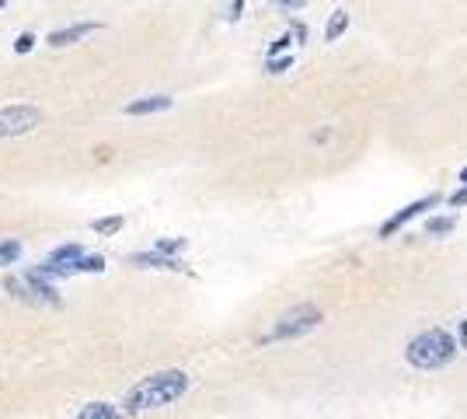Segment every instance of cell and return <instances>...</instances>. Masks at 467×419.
<instances>
[{"label": "cell", "instance_id": "7c38bea8", "mask_svg": "<svg viewBox=\"0 0 467 419\" xmlns=\"http://www.w3.org/2000/svg\"><path fill=\"white\" fill-rule=\"evenodd\" d=\"M349 32V11H331V18H328V25H324V42H338L342 35Z\"/></svg>", "mask_w": 467, "mask_h": 419}, {"label": "cell", "instance_id": "52a82bcc", "mask_svg": "<svg viewBox=\"0 0 467 419\" xmlns=\"http://www.w3.org/2000/svg\"><path fill=\"white\" fill-rule=\"evenodd\" d=\"M98 28H101L98 21H81V25H70V28H56V32H49L46 42H49L53 49H63V46H74L77 39L91 35V32H98Z\"/></svg>", "mask_w": 467, "mask_h": 419}, {"label": "cell", "instance_id": "603a6c76", "mask_svg": "<svg viewBox=\"0 0 467 419\" xmlns=\"http://www.w3.org/2000/svg\"><path fill=\"white\" fill-rule=\"evenodd\" d=\"M241 14H244V0H230V7H227V18H230V21H237Z\"/></svg>", "mask_w": 467, "mask_h": 419}, {"label": "cell", "instance_id": "ac0fdd59", "mask_svg": "<svg viewBox=\"0 0 467 419\" xmlns=\"http://www.w3.org/2000/svg\"><path fill=\"white\" fill-rule=\"evenodd\" d=\"M289 67H293V56H289V53H282V56H269V60H265V70H269V74H286Z\"/></svg>", "mask_w": 467, "mask_h": 419}, {"label": "cell", "instance_id": "f1b7e54d", "mask_svg": "<svg viewBox=\"0 0 467 419\" xmlns=\"http://www.w3.org/2000/svg\"><path fill=\"white\" fill-rule=\"evenodd\" d=\"M0 7H4V0H0Z\"/></svg>", "mask_w": 467, "mask_h": 419}, {"label": "cell", "instance_id": "e0dca14e", "mask_svg": "<svg viewBox=\"0 0 467 419\" xmlns=\"http://www.w3.org/2000/svg\"><path fill=\"white\" fill-rule=\"evenodd\" d=\"M185 248H188L185 238H161L154 252H161V255H171V259H178V255H182Z\"/></svg>", "mask_w": 467, "mask_h": 419}, {"label": "cell", "instance_id": "4316f807", "mask_svg": "<svg viewBox=\"0 0 467 419\" xmlns=\"http://www.w3.org/2000/svg\"><path fill=\"white\" fill-rule=\"evenodd\" d=\"M461 346H464V349H467V318H464V321H461Z\"/></svg>", "mask_w": 467, "mask_h": 419}, {"label": "cell", "instance_id": "7402d4cb", "mask_svg": "<svg viewBox=\"0 0 467 419\" xmlns=\"http://www.w3.org/2000/svg\"><path fill=\"white\" fill-rule=\"evenodd\" d=\"M447 203H450V207H454V210L467 207V186H461V189H457L454 196H447Z\"/></svg>", "mask_w": 467, "mask_h": 419}, {"label": "cell", "instance_id": "7a4b0ae2", "mask_svg": "<svg viewBox=\"0 0 467 419\" xmlns=\"http://www.w3.org/2000/svg\"><path fill=\"white\" fill-rule=\"evenodd\" d=\"M457 356V342L447 328H426L404 346V360L419 370H436Z\"/></svg>", "mask_w": 467, "mask_h": 419}, {"label": "cell", "instance_id": "277c9868", "mask_svg": "<svg viewBox=\"0 0 467 419\" xmlns=\"http://www.w3.org/2000/svg\"><path fill=\"white\" fill-rule=\"evenodd\" d=\"M42 122V112L35 105H7L0 108V140L4 136H25Z\"/></svg>", "mask_w": 467, "mask_h": 419}, {"label": "cell", "instance_id": "2e32d148", "mask_svg": "<svg viewBox=\"0 0 467 419\" xmlns=\"http://www.w3.org/2000/svg\"><path fill=\"white\" fill-rule=\"evenodd\" d=\"M18 259H21V241H18V238L0 241V266H14Z\"/></svg>", "mask_w": 467, "mask_h": 419}, {"label": "cell", "instance_id": "ba28073f", "mask_svg": "<svg viewBox=\"0 0 467 419\" xmlns=\"http://www.w3.org/2000/svg\"><path fill=\"white\" fill-rule=\"evenodd\" d=\"M25 283H28V290L35 294V301H46V304H60V290L49 283V276H42L39 269H28L25 273Z\"/></svg>", "mask_w": 467, "mask_h": 419}, {"label": "cell", "instance_id": "d4e9b609", "mask_svg": "<svg viewBox=\"0 0 467 419\" xmlns=\"http://www.w3.org/2000/svg\"><path fill=\"white\" fill-rule=\"evenodd\" d=\"M331 136H335V129H317V133H314V143H328Z\"/></svg>", "mask_w": 467, "mask_h": 419}, {"label": "cell", "instance_id": "30bf717a", "mask_svg": "<svg viewBox=\"0 0 467 419\" xmlns=\"http://www.w3.org/2000/svg\"><path fill=\"white\" fill-rule=\"evenodd\" d=\"M74 419H126V409H119L112 402H88V406H81V413Z\"/></svg>", "mask_w": 467, "mask_h": 419}, {"label": "cell", "instance_id": "9c48e42d", "mask_svg": "<svg viewBox=\"0 0 467 419\" xmlns=\"http://www.w3.org/2000/svg\"><path fill=\"white\" fill-rule=\"evenodd\" d=\"M175 105L171 95H150V98H136V102H129L122 112L126 115H154V112H168Z\"/></svg>", "mask_w": 467, "mask_h": 419}, {"label": "cell", "instance_id": "5bb4252c", "mask_svg": "<svg viewBox=\"0 0 467 419\" xmlns=\"http://www.w3.org/2000/svg\"><path fill=\"white\" fill-rule=\"evenodd\" d=\"M122 213H112V217H98V220H91V231L94 234H119L122 231Z\"/></svg>", "mask_w": 467, "mask_h": 419}, {"label": "cell", "instance_id": "3957f363", "mask_svg": "<svg viewBox=\"0 0 467 419\" xmlns=\"http://www.w3.org/2000/svg\"><path fill=\"white\" fill-rule=\"evenodd\" d=\"M324 321V314L317 304H296V308H289V311H282L276 318V325L258 339L262 346H269V342H286V339H300V335H307V332H314L317 325Z\"/></svg>", "mask_w": 467, "mask_h": 419}, {"label": "cell", "instance_id": "4fadbf2b", "mask_svg": "<svg viewBox=\"0 0 467 419\" xmlns=\"http://www.w3.org/2000/svg\"><path fill=\"white\" fill-rule=\"evenodd\" d=\"M4 290H7L11 297L25 301V304H39V301H35V294L28 290V283H25V280H18V276H4Z\"/></svg>", "mask_w": 467, "mask_h": 419}, {"label": "cell", "instance_id": "83f0119b", "mask_svg": "<svg viewBox=\"0 0 467 419\" xmlns=\"http://www.w3.org/2000/svg\"><path fill=\"white\" fill-rule=\"evenodd\" d=\"M461 182H464V186H467V168H464V172H461Z\"/></svg>", "mask_w": 467, "mask_h": 419}, {"label": "cell", "instance_id": "8fae6325", "mask_svg": "<svg viewBox=\"0 0 467 419\" xmlns=\"http://www.w3.org/2000/svg\"><path fill=\"white\" fill-rule=\"evenodd\" d=\"M81 259H84V248H81V245H74V241H70V245H60V248H53V252H49V262L67 266L70 273H77V262H81Z\"/></svg>", "mask_w": 467, "mask_h": 419}, {"label": "cell", "instance_id": "5b68a950", "mask_svg": "<svg viewBox=\"0 0 467 419\" xmlns=\"http://www.w3.org/2000/svg\"><path fill=\"white\" fill-rule=\"evenodd\" d=\"M433 207H440V193H429V196H422V200H415V203H408V207H401L397 213H390L383 224H380V238H394L408 220H415V217H422L426 210H433Z\"/></svg>", "mask_w": 467, "mask_h": 419}, {"label": "cell", "instance_id": "8992f818", "mask_svg": "<svg viewBox=\"0 0 467 419\" xmlns=\"http://www.w3.org/2000/svg\"><path fill=\"white\" fill-rule=\"evenodd\" d=\"M129 262L136 269H164V273H182V259H171V255H161V252H133Z\"/></svg>", "mask_w": 467, "mask_h": 419}, {"label": "cell", "instance_id": "cb8c5ba5", "mask_svg": "<svg viewBox=\"0 0 467 419\" xmlns=\"http://www.w3.org/2000/svg\"><path fill=\"white\" fill-rule=\"evenodd\" d=\"M276 7H282V11H300V7H307V0H272Z\"/></svg>", "mask_w": 467, "mask_h": 419}, {"label": "cell", "instance_id": "44dd1931", "mask_svg": "<svg viewBox=\"0 0 467 419\" xmlns=\"http://www.w3.org/2000/svg\"><path fill=\"white\" fill-rule=\"evenodd\" d=\"M289 42H296V35H293V32H282L279 39L269 46V56H282V53L289 49ZM269 56H265V60H269Z\"/></svg>", "mask_w": 467, "mask_h": 419}, {"label": "cell", "instance_id": "9a60e30c", "mask_svg": "<svg viewBox=\"0 0 467 419\" xmlns=\"http://www.w3.org/2000/svg\"><path fill=\"white\" fill-rule=\"evenodd\" d=\"M454 227H457V217H429L426 220V234H436V238L454 234Z\"/></svg>", "mask_w": 467, "mask_h": 419}, {"label": "cell", "instance_id": "484cf974", "mask_svg": "<svg viewBox=\"0 0 467 419\" xmlns=\"http://www.w3.org/2000/svg\"><path fill=\"white\" fill-rule=\"evenodd\" d=\"M289 32L296 35V42H303V39H307V28H303L300 21H293V28H289Z\"/></svg>", "mask_w": 467, "mask_h": 419}, {"label": "cell", "instance_id": "d6986e66", "mask_svg": "<svg viewBox=\"0 0 467 419\" xmlns=\"http://www.w3.org/2000/svg\"><path fill=\"white\" fill-rule=\"evenodd\" d=\"M77 273H105V255H84L77 262Z\"/></svg>", "mask_w": 467, "mask_h": 419}, {"label": "cell", "instance_id": "6da1fadb", "mask_svg": "<svg viewBox=\"0 0 467 419\" xmlns=\"http://www.w3.org/2000/svg\"><path fill=\"white\" fill-rule=\"evenodd\" d=\"M188 392V374L185 370H161V374H150L143 378L140 385H133L126 392V416H136V413H147V409H164L171 402H178Z\"/></svg>", "mask_w": 467, "mask_h": 419}, {"label": "cell", "instance_id": "ffe728a7", "mask_svg": "<svg viewBox=\"0 0 467 419\" xmlns=\"http://www.w3.org/2000/svg\"><path fill=\"white\" fill-rule=\"evenodd\" d=\"M35 42H39V39H35L32 32H21V35L14 39V53H18V56H25V53H32V49H35Z\"/></svg>", "mask_w": 467, "mask_h": 419}]
</instances>
